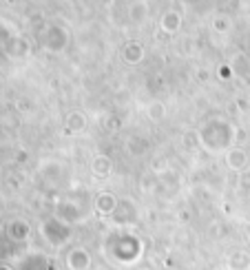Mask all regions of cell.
<instances>
[{"label":"cell","instance_id":"obj_1","mask_svg":"<svg viewBox=\"0 0 250 270\" xmlns=\"http://www.w3.org/2000/svg\"><path fill=\"white\" fill-rule=\"evenodd\" d=\"M67 264L71 270H87L89 264H91V259H89V255L85 250H71L67 257Z\"/></svg>","mask_w":250,"mask_h":270},{"label":"cell","instance_id":"obj_2","mask_svg":"<svg viewBox=\"0 0 250 270\" xmlns=\"http://www.w3.org/2000/svg\"><path fill=\"white\" fill-rule=\"evenodd\" d=\"M244 153H239V151H231L228 153V166L231 168H241L244 166Z\"/></svg>","mask_w":250,"mask_h":270}]
</instances>
